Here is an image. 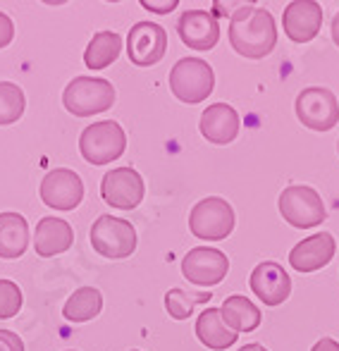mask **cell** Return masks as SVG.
<instances>
[{
	"label": "cell",
	"instance_id": "1",
	"mask_svg": "<svg viewBox=\"0 0 339 351\" xmlns=\"http://www.w3.org/2000/svg\"><path fill=\"white\" fill-rule=\"evenodd\" d=\"M229 43L242 58H265L277 43V27L265 8L247 3L229 17Z\"/></svg>",
	"mask_w": 339,
	"mask_h": 351
},
{
	"label": "cell",
	"instance_id": "2",
	"mask_svg": "<svg viewBox=\"0 0 339 351\" xmlns=\"http://www.w3.org/2000/svg\"><path fill=\"white\" fill-rule=\"evenodd\" d=\"M65 108L77 117L105 112L115 103V86L103 77H75L62 93Z\"/></svg>",
	"mask_w": 339,
	"mask_h": 351
},
{
	"label": "cell",
	"instance_id": "3",
	"mask_svg": "<svg viewBox=\"0 0 339 351\" xmlns=\"http://www.w3.org/2000/svg\"><path fill=\"white\" fill-rule=\"evenodd\" d=\"M127 148V134L115 120H101L88 125L79 136V151L91 165H108L117 160Z\"/></svg>",
	"mask_w": 339,
	"mask_h": 351
},
{
	"label": "cell",
	"instance_id": "4",
	"mask_svg": "<svg viewBox=\"0 0 339 351\" xmlns=\"http://www.w3.org/2000/svg\"><path fill=\"white\" fill-rule=\"evenodd\" d=\"M215 86L213 67L201 58H181L170 70V88L181 103H201Z\"/></svg>",
	"mask_w": 339,
	"mask_h": 351
},
{
	"label": "cell",
	"instance_id": "5",
	"mask_svg": "<svg viewBox=\"0 0 339 351\" xmlns=\"http://www.w3.org/2000/svg\"><path fill=\"white\" fill-rule=\"evenodd\" d=\"M91 244L105 258H127L136 249V230L129 220L101 215L91 225Z\"/></svg>",
	"mask_w": 339,
	"mask_h": 351
},
{
	"label": "cell",
	"instance_id": "6",
	"mask_svg": "<svg viewBox=\"0 0 339 351\" xmlns=\"http://www.w3.org/2000/svg\"><path fill=\"white\" fill-rule=\"evenodd\" d=\"M189 230L199 239H225L234 230V208L220 196L201 199L189 213Z\"/></svg>",
	"mask_w": 339,
	"mask_h": 351
},
{
	"label": "cell",
	"instance_id": "7",
	"mask_svg": "<svg viewBox=\"0 0 339 351\" xmlns=\"http://www.w3.org/2000/svg\"><path fill=\"white\" fill-rule=\"evenodd\" d=\"M279 213L292 227L299 230H308V227L321 225L327 217L325 204H323L321 194L313 186L306 184H292L279 194Z\"/></svg>",
	"mask_w": 339,
	"mask_h": 351
},
{
	"label": "cell",
	"instance_id": "8",
	"mask_svg": "<svg viewBox=\"0 0 339 351\" xmlns=\"http://www.w3.org/2000/svg\"><path fill=\"white\" fill-rule=\"evenodd\" d=\"M297 117L313 132H330L339 122L337 96L325 86H308L297 96Z\"/></svg>",
	"mask_w": 339,
	"mask_h": 351
},
{
	"label": "cell",
	"instance_id": "9",
	"mask_svg": "<svg viewBox=\"0 0 339 351\" xmlns=\"http://www.w3.org/2000/svg\"><path fill=\"white\" fill-rule=\"evenodd\" d=\"M144 177L134 167H115L105 172L101 182V194L108 206L117 210H131L144 201Z\"/></svg>",
	"mask_w": 339,
	"mask_h": 351
},
{
	"label": "cell",
	"instance_id": "10",
	"mask_svg": "<svg viewBox=\"0 0 339 351\" xmlns=\"http://www.w3.org/2000/svg\"><path fill=\"white\" fill-rule=\"evenodd\" d=\"M84 199V182L70 167H55L41 180V201L53 210H75Z\"/></svg>",
	"mask_w": 339,
	"mask_h": 351
},
{
	"label": "cell",
	"instance_id": "11",
	"mask_svg": "<svg viewBox=\"0 0 339 351\" xmlns=\"http://www.w3.org/2000/svg\"><path fill=\"white\" fill-rule=\"evenodd\" d=\"M165 51H168V34L158 22H136L127 34V53L134 65H155L165 58Z\"/></svg>",
	"mask_w": 339,
	"mask_h": 351
},
{
	"label": "cell",
	"instance_id": "12",
	"mask_svg": "<svg viewBox=\"0 0 339 351\" xmlns=\"http://www.w3.org/2000/svg\"><path fill=\"white\" fill-rule=\"evenodd\" d=\"M229 270L227 256L220 249L210 246H196L189 249V254L181 258V273L196 287H213L225 280Z\"/></svg>",
	"mask_w": 339,
	"mask_h": 351
},
{
	"label": "cell",
	"instance_id": "13",
	"mask_svg": "<svg viewBox=\"0 0 339 351\" xmlns=\"http://www.w3.org/2000/svg\"><path fill=\"white\" fill-rule=\"evenodd\" d=\"M177 34L191 51H210L220 38V22L208 10H184L177 19Z\"/></svg>",
	"mask_w": 339,
	"mask_h": 351
},
{
	"label": "cell",
	"instance_id": "14",
	"mask_svg": "<svg viewBox=\"0 0 339 351\" xmlns=\"http://www.w3.org/2000/svg\"><path fill=\"white\" fill-rule=\"evenodd\" d=\"M282 27L294 43H308L323 27V5L318 0H292L284 8Z\"/></svg>",
	"mask_w": 339,
	"mask_h": 351
},
{
	"label": "cell",
	"instance_id": "15",
	"mask_svg": "<svg viewBox=\"0 0 339 351\" xmlns=\"http://www.w3.org/2000/svg\"><path fill=\"white\" fill-rule=\"evenodd\" d=\"M337 251V241L330 232H316V234L306 237L299 241L292 251H289V263L299 273H313V270L325 268L332 261Z\"/></svg>",
	"mask_w": 339,
	"mask_h": 351
},
{
	"label": "cell",
	"instance_id": "16",
	"mask_svg": "<svg viewBox=\"0 0 339 351\" xmlns=\"http://www.w3.org/2000/svg\"><path fill=\"white\" fill-rule=\"evenodd\" d=\"M251 289L265 306H279L292 294V278L275 261H263L251 273Z\"/></svg>",
	"mask_w": 339,
	"mask_h": 351
},
{
	"label": "cell",
	"instance_id": "17",
	"mask_svg": "<svg viewBox=\"0 0 339 351\" xmlns=\"http://www.w3.org/2000/svg\"><path fill=\"white\" fill-rule=\"evenodd\" d=\"M239 112L234 110L227 103H213L208 106L203 112H201V134L205 136L210 143H218V146H225V143H232L239 134Z\"/></svg>",
	"mask_w": 339,
	"mask_h": 351
},
{
	"label": "cell",
	"instance_id": "18",
	"mask_svg": "<svg viewBox=\"0 0 339 351\" xmlns=\"http://www.w3.org/2000/svg\"><path fill=\"white\" fill-rule=\"evenodd\" d=\"M75 241V230L67 220L55 215H46L38 220L36 232H34V249L43 258H51L62 251H67Z\"/></svg>",
	"mask_w": 339,
	"mask_h": 351
},
{
	"label": "cell",
	"instance_id": "19",
	"mask_svg": "<svg viewBox=\"0 0 339 351\" xmlns=\"http://www.w3.org/2000/svg\"><path fill=\"white\" fill-rule=\"evenodd\" d=\"M196 337L208 349L223 351V349L232 347V344H237L239 335L223 320L220 308L213 306V308H205L203 313L199 315V320H196Z\"/></svg>",
	"mask_w": 339,
	"mask_h": 351
},
{
	"label": "cell",
	"instance_id": "20",
	"mask_svg": "<svg viewBox=\"0 0 339 351\" xmlns=\"http://www.w3.org/2000/svg\"><path fill=\"white\" fill-rule=\"evenodd\" d=\"M29 246L27 217L14 210L0 213V258H19Z\"/></svg>",
	"mask_w": 339,
	"mask_h": 351
},
{
	"label": "cell",
	"instance_id": "21",
	"mask_svg": "<svg viewBox=\"0 0 339 351\" xmlns=\"http://www.w3.org/2000/svg\"><path fill=\"white\" fill-rule=\"evenodd\" d=\"M223 320L234 330V332H253L260 325V311L251 299L242 294H232L225 299V304L220 306Z\"/></svg>",
	"mask_w": 339,
	"mask_h": 351
},
{
	"label": "cell",
	"instance_id": "22",
	"mask_svg": "<svg viewBox=\"0 0 339 351\" xmlns=\"http://www.w3.org/2000/svg\"><path fill=\"white\" fill-rule=\"evenodd\" d=\"M122 53V36L115 32H98L88 41L84 51V62L88 70H105L108 65L120 58Z\"/></svg>",
	"mask_w": 339,
	"mask_h": 351
},
{
	"label": "cell",
	"instance_id": "23",
	"mask_svg": "<svg viewBox=\"0 0 339 351\" xmlns=\"http://www.w3.org/2000/svg\"><path fill=\"white\" fill-rule=\"evenodd\" d=\"M103 308V294L96 287H79L62 306V315L70 323H86L93 320Z\"/></svg>",
	"mask_w": 339,
	"mask_h": 351
},
{
	"label": "cell",
	"instance_id": "24",
	"mask_svg": "<svg viewBox=\"0 0 339 351\" xmlns=\"http://www.w3.org/2000/svg\"><path fill=\"white\" fill-rule=\"evenodd\" d=\"M210 301V291H189L181 289V287H175L165 294V311L172 315L175 320H184L194 313L196 306L208 304Z\"/></svg>",
	"mask_w": 339,
	"mask_h": 351
},
{
	"label": "cell",
	"instance_id": "25",
	"mask_svg": "<svg viewBox=\"0 0 339 351\" xmlns=\"http://www.w3.org/2000/svg\"><path fill=\"white\" fill-rule=\"evenodd\" d=\"M27 98L24 91L12 82H0V125H12L24 115Z\"/></svg>",
	"mask_w": 339,
	"mask_h": 351
},
{
	"label": "cell",
	"instance_id": "26",
	"mask_svg": "<svg viewBox=\"0 0 339 351\" xmlns=\"http://www.w3.org/2000/svg\"><path fill=\"white\" fill-rule=\"evenodd\" d=\"M22 308V289L12 280H0V320H8Z\"/></svg>",
	"mask_w": 339,
	"mask_h": 351
},
{
	"label": "cell",
	"instance_id": "27",
	"mask_svg": "<svg viewBox=\"0 0 339 351\" xmlns=\"http://www.w3.org/2000/svg\"><path fill=\"white\" fill-rule=\"evenodd\" d=\"M0 351H24V342L12 330H0Z\"/></svg>",
	"mask_w": 339,
	"mask_h": 351
},
{
	"label": "cell",
	"instance_id": "28",
	"mask_svg": "<svg viewBox=\"0 0 339 351\" xmlns=\"http://www.w3.org/2000/svg\"><path fill=\"white\" fill-rule=\"evenodd\" d=\"M179 5V0H141V8L151 10L155 14H168Z\"/></svg>",
	"mask_w": 339,
	"mask_h": 351
},
{
	"label": "cell",
	"instance_id": "29",
	"mask_svg": "<svg viewBox=\"0 0 339 351\" xmlns=\"http://www.w3.org/2000/svg\"><path fill=\"white\" fill-rule=\"evenodd\" d=\"M14 38V24L5 12H0V48L10 46Z\"/></svg>",
	"mask_w": 339,
	"mask_h": 351
},
{
	"label": "cell",
	"instance_id": "30",
	"mask_svg": "<svg viewBox=\"0 0 339 351\" xmlns=\"http://www.w3.org/2000/svg\"><path fill=\"white\" fill-rule=\"evenodd\" d=\"M311 351H339V342H335L332 337H323V339H318V342L313 344Z\"/></svg>",
	"mask_w": 339,
	"mask_h": 351
},
{
	"label": "cell",
	"instance_id": "31",
	"mask_svg": "<svg viewBox=\"0 0 339 351\" xmlns=\"http://www.w3.org/2000/svg\"><path fill=\"white\" fill-rule=\"evenodd\" d=\"M332 38H335V43L339 46V12L335 14V19H332Z\"/></svg>",
	"mask_w": 339,
	"mask_h": 351
},
{
	"label": "cell",
	"instance_id": "32",
	"mask_svg": "<svg viewBox=\"0 0 339 351\" xmlns=\"http://www.w3.org/2000/svg\"><path fill=\"white\" fill-rule=\"evenodd\" d=\"M237 351H268V349H265L263 344H247V347H242Z\"/></svg>",
	"mask_w": 339,
	"mask_h": 351
},
{
	"label": "cell",
	"instance_id": "33",
	"mask_svg": "<svg viewBox=\"0 0 339 351\" xmlns=\"http://www.w3.org/2000/svg\"><path fill=\"white\" fill-rule=\"evenodd\" d=\"M65 351H77V349H65Z\"/></svg>",
	"mask_w": 339,
	"mask_h": 351
},
{
	"label": "cell",
	"instance_id": "34",
	"mask_svg": "<svg viewBox=\"0 0 339 351\" xmlns=\"http://www.w3.org/2000/svg\"><path fill=\"white\" fill-rule=\"evenodd\" d=\"M131 351H141V349H131Z\"/></svg>",
	"mask_w": 339,
	"mask_h": 351
},
{
	"label": "cell",
	"instance_id": "35",
	"mask_svg": "<svg viewBox=\"0 0 339 351\" xmlns=\"http://www.w3.org/2000/svg\"><path fill=\"white\" fill-rule=\"evenodd\" d=\"M337 148H339V143H337Z\"/></svg>",
	"mask_w": 339,
	"mask_h": 351
}]
</instances>
